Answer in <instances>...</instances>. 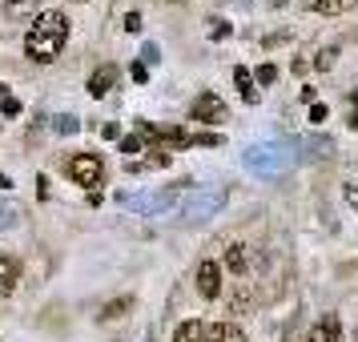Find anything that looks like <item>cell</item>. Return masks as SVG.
Wrapping results in <instances>:
<instances>
[{
    "label": "cell",
    "mask_w": 358,
    "mask_h": 342,
    "mask_svg": "<svg viewBox=\"0 0 358 342\" xmlns=\"http://www.w3.org/2000/svg\"><path fill=\"white\" fill-rule=\"evenodd\" d=\"M69 41V17L65 13H41V17L29 24V36H24V52L33 57L36 65H49L61 57Z\"/></svg>",
    "instance_id": "1"
},
{
    "label": "cell",
    "mask_w": 358,
    "mask_h": 342,
    "mask_svg": "<svg viewBox=\"0 0 358 342\" xmlns=\"http://www.w3.org/2000/svg\"><path fill=\"white\" fill-rule=\"evenodd\" d=\"M65 169L77 185H101V178H105V165H101L97 153H73Z\"/></svg>",
    "instance_id": "2"
},
{
    "label": "cell",
    "mask_w": 358,
    "mask_h": 342,
    "mask_svg": "<svg viewBox=\"0 0 358 342\" xmlns=\"http://www.w3.org/2000/svg\"><path fill=\"white\" fill-rule=\"evenodd\" d=\"M189 117L201 121V125H217V121H226V101L213 97V93H201V97L189 105Z\"/></svg>",
    "instance_id": "3"
},
{
    "label": "cell",
    "mask_w": 358,
    "mask_h": 342,
    "mask_svg": "<svg viewBox=\"0 0 358 342\" xmlns=\"http://www.w3.org/2000/svg\"><path fill=\"white\" fill-rule=\"evenodd\" d=\"M197 290H201V298H217L222 294V266L213 258H206L197 266Z\"/></svg>",
    "instance_id": "4"
},
{
    "label": "cell",
    "mask_w": 358,
    "mask_h": 342,
    "mask_svg": "<svg viewBox=\"0 0 358 342\" xmlns=\"http://www.w3.org/2000/svg\"><path fill=\"white\" fill-rule=\"evenodd\" d=\"M306 342H342V322H338V314H322L318 322L310 326Z\"/></svg>",
    "instance_id": "5"
},
{
    "label": "cell",
    "mask_w": 358,
    "mask_h": 342,
    "mask_svg": "<svg viewBox=\"0 0 358 342\" xmlns=\"http://www.w3.org/2000/svg\"><path fill=\"white\" fill-rule=\"evenodd\" d=\"M117 85V65H101L93 77H89V97H105Z\"/></svg>",
    "instance_id": "6"
},
{
    "label": "cell",
    "mask_w": 358,
    "mask_h": 342,
    "mask_svg": "<svg viewBox=\"0 0 358 342\" xmlns=\"http://www.w3.org/2000/svg\"><path fill=\"white\" fill-rule=\"evenodd\" d=\"M206 342H245V334H242V326H234V322H213V326H206Z\"/></svg>",
    "instance_id": "7"
},
{
    "label": "cell",
    "mask_w": 358,
    "mask_h": 342,
    "mask_svg": "<svg viewBox=\"0 0 358 342\" xmlns=\"http://www.w3.org/2000/svg\"><path fill=\"white\" fill-rule=\"evenodd\" d=\"M20 282V266L17 258H8V254H0V298L4 294H13V286Z\"/></svg>",
    "instance_id": "8"
},
{
    "label": "cell",
    "mask_w": 358,
    "mask_h": 342,
    "mask_svg": "<svg viewBox=\"0 0 358 342\" xmlns=\"http://www.w3.org/2000/svg\"><path fill=\"white\" fill-rule=\"evenodd\" d=\"M226 266L234 270V274H250V245H242V242H234L226 250Z\"/></svg>",
    "instance_id": "9"
},
{
    "label": "cell",
    "mask_w": 358,
    "mask_h": 342,
    "mask_svg": "<svg viewBox=\"0 0 358 342\" xmlns=\"http://www.w3.org/2000/svg\"><path fill=\"white\" fill-rule=\"evenodd\" d=\"M173 342H206V322L201 318H185L178 326V334H173Z\"/></svg>",
    "instance_id": "10"
},
{
    "label": "cell",
    "mask_w": 358,
    "mask_h": 342,
    "mask_svg": "<svg viewBox=\"0 0 358 342\" xmlns=\"http://www.w3.org/2000/svg\"><path fill=\"white\" fill-rule=\"evenodd\" d=\"M358 0H314V13H322V17H338L346 8H355Z\"/></svg>",
    "instance_id": "11"
},
{
    "label": "cell",
    "mask_w": 358,
    "mask_h": 342,
    "mask_svg": "<svg viewBox=\"0 0 358 342\" xmlns=\"http://www.w3.org/2000/svg\"><path fill=\"white\" fill-rule=\"evenodd\" d=\"M234 81H238V89H242V101H258V89H254V81H250V69H234Z\"/></svg>",
    "instance_id": "12"
},
{
    "label": "cell",
    "mask_w": 358,
    "mask_h": 342,
    "mask_svg": "<svg viewBox=\"0 0 358 342\" xmlns=\"http://www.w3.org/2000/svg\"><path fill=\"white\" fill-rule=\"evenodd\" d=\"M334 61H338V49H322L318 57H314V69L326 73V69H334Z\"/></svg>",
    "instance_id": "13"
},
{
    "label": "cell",
    "mask_w": 358,
    "mask_h": 342,
    "mask_svg": "<svg viewBox=\"0 0 358 342\" xmlns=\"http://www.w3.org/2000/svg\"><path fill=\"white\" fill-rule=\"evenodd\" d=\"M189 145H222L217 133H189Z\"/></svg>",
    "instance_id": "14"
},
{
    "label": "cell",
    "mask_w": 358,
    "mask_h": 342,
    "mask_svg": "<svg viewBox=\"0 0 358 342\" xmlns=\"http://www.w3.org/2000/svg\"><path fill=\"white\" fill-rule=\"evenodd\" d=\"M33 4H36V0H8V13H17V17H20V13H29Z\"/></svg>",
    "instance_id": "15"
},
{
    "label": "cell",
    "mask_w": 358,
    "mask_h": 342,
    "mask_svg": "<svg viewBox=\"0 0 358 342\" xmlns=\"http://www.w3.org/2000/svg\"><path fill=\"white\" fill-rule=\"evenodd\" d=\"M141 149V137H121V153H137Z\"/></svg>",
    "instance_id": "16"
},
{
    "label": "cell",
    "mask_w": 358,
    "mask_h": 342,
    "mask_svg": "<svg viewBox=\"0 0 358 342\" xmlns=\"http://www.w3.org/2000/svg\"><path fill=\"white\" fill-rule=\"evenodd\" d=\"M274 77H278V69H274V65H262V69H258V81H262V85H270Z\"/></svg>",
    "instance_id": "17"
},
{
    "label": "cell",
    "mask_w": 358,
    "mask_h": 342,
    "mask_svg": "<svg viewBox=\"0 0 358 342\" xmlns=\"http://www.w3.org/2000/svg\"><path fill=\"white\" fill-rule=\"evenodd\" d=\"M310 121H326V105H322V101H314V105H310Z\"/></svg>",
    "instance_id": "18"
},
{
    "label": "cell",
    "mask_w": 358,
    "mask_h": 342,
    "mask_svg": "<svg viewBox=\"0 0 358 342\" xmlns=\"http://www.w3.org/2000/svg\"><path fill=\"white\" fill-rule=\"evenodd\" d=\"M77 129V121L73 117H57V133H73Z\"/></svg>",
    "instance_id": "19"
},
{
    "label": "cell",
    "mask_w": 358,
    "mask_h": 342,
    "mask_svg": "<svg viewBox=\"0 0 358 342\" xmlns=\"http://www.w3.org/2000/svg\"><path fill=\"white\" fill-rule=\"evenodd\" d=\"M129 306V298H125V302H113V306L105 310V314H101V318H117V314H121V310Z\"/></svg>",
    "instance_id": "20"
},
{
    "label": "cell",
    "mask_w": 358,
    "mask_h": 342,
    "mask_svg": "<svg viewBox=\"0 0 358 342\" xmlns=\"http://www.w3.org/2000/svg\"><path fill=\"white\" fill-rule=\"evenodd\" d=\"M17 113H20V105L13 97H4V117H17Z\"/></svg>",
    "instance_id": "21"
},
{
    "label": "cell",
    "mask_w": 358,
    "mask_h": 342,
    "mask_svg": "<svg viewBox=\"0 0 358 342\" xmlns=\"http://www.w3.org/2000/svg\"><path fill=\"white\" fill-rule=\"evenodd\" d=\"M125 29H129V33H137V29H141V17H137V13H129V17H125Z\"/></svg>",
    "instance_id": "22"
},
{
    "label": "cell",
    "mask_w": 358,
    "mask_h": 342,
    "mask_svg": "<svg viewBox=\"0 0 358 342\" xmlns=\"http://www.w3.org/2000/svg\"><path fill=\"white\" fill-rule=\"evenodd\" d=\"M213 36H229V24H226V20H213Z\"/></svg>",
    "instance_id": "23"
},
{
    "label": "cell",
    "mask_w": 358,
    "mask_h": 342,
    "mask_svg": "<svg viewBox=\"0 0 358 342\" xmlns=\"http://www.w3.org/2000/svg\"><path fill=\"white\" fill-rule=\"evenodd\" d=\"M141 57H145L149 65H153V61H157V45H145V49H141Z\"/></svg>",
    "instance_id": "24"
},
{
    "label": "cell",
    "mask_w": 358,
    "mask_h": 342,
    "mask_svg": "<svg viewBox=\"0 0 358 342\" xmlns=\"http://www.w3.org/2000/svg\"><path fill=\"white\" fill-rule=\"evenodd\" d=\"M350 125H355V129H358V113H350Z\"/></svg>",
    "instance_id": "25"
}]
</instances>
